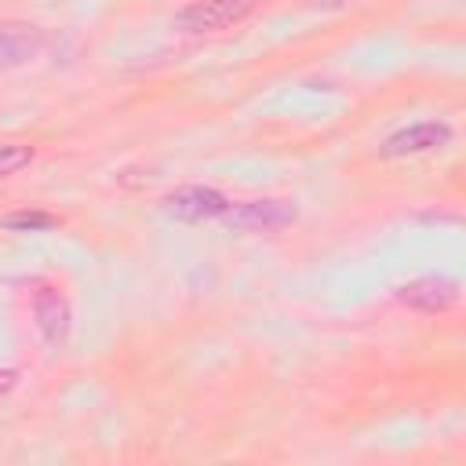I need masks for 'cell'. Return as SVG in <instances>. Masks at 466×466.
Listing matches in <instances>:
<instances>
[{
	"mask_svg": "<svg viewBox=\"0 0 466 466\" xmlns=\"http://www.w3.org/2000/svg\"><path fill=\"white\" fill-rule=\"evenodd\" d=\"M255 7H258V0H193L189 7H182L175 15V29L189 33V36L218 33V29H229L237 22H244Z\"/></svg>",
	"mask_w": 466,
	"mask_h": 466,
	"instance_id": "cell-1",
	"label": "cell"
},
{
	"mask_svg": "<svg viewBox=\"0 0 466 466\" xmlns=\"http://www.w3.org/2000/svg\"><path fill=\"white\" fill-rule=\"evenodd\" d=\"M299 218L291 200H244V204H229L222 211V222L233 229H248V233H273L284 229Z\"/></svg>",
	"mask_w": 466,
	"mask_h": 466,
	"instance_id": "cell-2",
	"label": "cell"
},
{
	"mask_svg": "<svg viewBox=\"0 0 466 466\" xmlns=\"http://www.w3.org/2000/svg\"><path fill=\"white\" fill-rule=\"evenodd\" d=\"M451 142V127L444 120H419V124H408L400 131H393L379 153L397 160V157H419V153H433V149H444Z\"/></svg>",
	"mask_w": 466,
	"mask_h": 466,
	"instance_id": "cell-3",
	"label": "cell"
},
{
	"mask_svg": "<svg viewBox=\"0 0 466 466\" xmlns=\"http://www.w3.org/2000/svg\"><path fill=\"white\" fill-rule=\"evenodd\" d=\"M164 208L182 222H211V218H222L229 200L211 186H178L175 193L164 197Z\"/></svg>",
	"mask_w": 466,
	"mask_h": 466,
	"instance_id": "cell-4",
	"label": "cell"
},
{
	"mask_svg": "<svg viewBox=\"0 0 466 466\" xmlns=\"http://www.w3.org/2000/svg\"><path fill=\"white\" fill-rule=\"evenodd\" d=\"M397 299H400L404 306L419 309V313H444V309H451V306L459 302V284H455L451 277L430 273V277H419V280L400 284V288H397Z\"/></svg>",
	"mask_w": 466,
	"mask_h": 466,
	"instance_id": "cell-5",
	"label": "cell"
},
{
	"mask_svg": "<svg viewBox=\"0 0 466 466\" xmlns=\"http://www.w3.org/2000/svg\"><path fill=\"white\" fill-rule=\"evenodd\" d=\"M44 51V33L29 22H4L0 25V73L33 62Z\"/></svg>",
	"mask_w": 466,
	"mask_h": 466,
	"instance_id": "cell-6",
	"label": "cell"
},
{
	"mask_svg": "<svg viewBox=\"0 0 466 466\" xmlns=\"http://www.w3.org/2000/svg\"><path fill=\"white\" fill-rule=\"evenodd\" d=\"M33 313H36V328H40L44 342L62 350L69 339V302L55 288H40L33 295Z\"/></svg>",
	"mask_w": 466,
	"mask_h": 466,
	"instance_id": "cell-7",
	"label": "cell"
},
{
	"mask_svg": "<svg viewBox=\"0 0 466 466\" xmlns=\"http://www.w3.org/2000/svg\"><path fill=\"white\" fill-rule=\"evenodd\" d=\"M4 229H18V233H40V229H55L58 218L47 211H15L7 218H0Z\"/></svg>",
	"mask_w": 466,
	"mask_h": 466,
	"instance_id": "cell-8",
	"label": "cell"
},
{
	"mask_svg": "<svg viewBox=\"0 0 466 466\" xmlns=\"http://www.w3.org/2000/svg\"><path fill=\"white\" fill-rule=\"evenodd\" d=\"M29 160H33V146H18V142L0 146V178H7V175H15V171H22Z\"/></svg>",
	"mask_w": 466,
	"mask_h": 466,
	"instance_id": "cell-9",
	"label": "cell"
},
{
	"mask_svg": "<svg viewBox=\"0 0 466 466\" xmlns=\"http://www.w3.org/2000/svg\"><path fill=\"white\" fill-rule=\"evenodd\" d=\"M7 382H11V371H0V390H4Z\"/></svg>",
	"mask_w": 466,
	"mask_h": 466,
	"instance_id": "cell-10",
	"label": "cell"
},
{
	"mask_svg": "<svg viewBox=\"0 0 466 466\" xmlns=\"http://www.w3.org/2000/svg\"><path fill=\"white\" fill-rule=\"evenodd\" d=\"M328 7H342V4H353V0H324Z\"/></svg>",
	"mask_w": 466,
	"mask_h": 466,
	"instance_id": "cell-11",
	"label": "cell"
}]
</instances>
